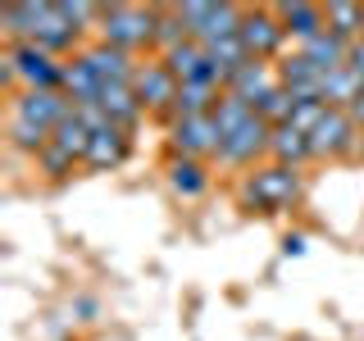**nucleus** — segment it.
Segmentation results:
<instances>
[{
    "label": "nucleus",
    "mask_w": 364,
    "mask_h": 341,
    "mask_svg": "<svg viewBox=\"0 0 364 341\" xmlns=\"http://www.w3.org/2000/svg\"><path fill=\"white\" fill-rule=\"evenodd\" d=\"M68 114H73V100L64 91H14L9 96V119H23V123L46 128V132H55Z\"/></svg>",
    "instance_id": "10"
},
{
    "label": "nucleus",
    "mask_w": 364,
    "mask_h": 341,
    "mask_svg": "<svg viewBox=\"0 0 364 341\" xmlns=\"http://www.w3.org/2000/svg\"><path fill=\"white\" fill-rule=\"evenodd\" d=\"M364 151V128L350 109H328L310 132V155L318 164H337V159H355Z\"/></svg>",
    "instance_id": "6"
},
{
    "label": "nucleus",
    "mask_w": 364,
    "mask_h": 341,
    "mask_svg": "<svg viewBox=\"0 0 364 341\" xmlns=\"http://www.w3.org/2000/svg\"><path fill=\"white\" fill-rule=\"evenodd\" d=\"M214 173L219 168L210 159H164V182L178 200H200L214 187Z\"/></svg>",
    "instance_id": "12"
},
{
    "label": "nucleus",
    "mask_w": 364,
    "mask_h": 341,
    "mask_svg": "<svg viewBox=\"0 0 364 341\" xmlns=\"http://www.w3.org/2000/svg\"><path fill=\"white\" fill-rule=\"evenodd\" d=\"M155 14H159V5L109 0V5H100L96 41H105V45H114V50H123V55H132V60H146V55H155Z\"/></svg>",
    "instance_id": "3"
},
{
    "label": "nucleus",
    "mask_w": 364,
    "mask_h": 341,
    "mask_svg": "<svg viewBox=\"0 0 364 341\" xmlns=\"http://www.w3.org/2000/svg\"><path fill=\"white\" fill-rule=\"evenodd\" d=\"M273 87H282V82H278V64H264V60H246V64L237 68L232 77H228V87H223V91H232V96H242L246 105H259V100H264Z\"/></svg>",
    "instance_id": "17"
},
{
    "label": "nucleus",
    "mask_w": 364,
    "mask_h": 341,
    "mask_svg": "<svg viewBox=\"0 0 364 341\" xmlns=\"http://www.w3.org/2000/svg\"><path fill=\"white\" fill-rule=\"evenodd\" d=\"M132 91H136V100L146 105V114L151 119H173V100H178V77L164 68V60L159 55H146L141 64H136V73H132Z\"/></svg>",
    "instance_id": "9"
},
{
    "label": "nucleus",
    "mask_w": 364,
    "mask_h": 341,
    "mask_svg": "<svg viewBox=\"0 0 364 341\" xmlns=\"http://www.w3.org/2000/svg\"><path fill=\"white\" fill-rule=\"evenodd\" d=\"M360 41H364V37H360Z\"/></svg>",
    "instance_id": "32"
},
{
    "label": "nucleus",
    "mask_w": 364,
    "mask_h": 341,
    "mask_svg": "<svg viewBox=\"0 0 364 341\" xmlns=\"http://www.w3.org/2000/svg\"><path fill=\"white\" fill-rule=\"evenodd\" d=\"M350 114H355V123H360V128H364V96L355 100V105H350Z\"/></svg>",
    "instance_id": "31"
},
{
    "label": "nucleus",
    "mask_w": 364,
    "mask_h": 341,
    "mask_svg": "<svg viewBox=\"0 0 364 341\" xmlns=\"http://www.w3.org/2000/svg\"><path fill=\"white\" fill-rule=\"evenodd\" d=\"M128 159H132V132H123V128H114V123H105V128L91 132L82 173H114V168H123Z\"/></svg>",
    "instance_id": "11"
},
{
    "label": "nucleus",
    "mask_w": 364,
    "mask_h": 341,
    "mask_svg": "<svg viewBox=\"0 0 364 341\" xmlns=\"http://www.w3.org/2000/svg\"><path fill=\"white\" fill-rule=\"evenodd\" d=\"M323 114H328V105H323V100H296V109H291V128H301V132H314L318 128V119H323Z\"/></svg>",
    "instance_id": "28"
},
{
    "label": "nucleus",
    "mask_w": 364,
    "mask_h": 341,
    "mask_svg": "<svg viewBox=\"0 0 364 341\" xmlns=\"http://www.w3.org/2000/svg\"><path fill=\"white\" fill-rule=\"evenodd\" d=\"M269 136H273V128L259 114H250V119L242 123L237 132H228L223 141H219V155H214V168H223V173H250L255 164H264L269 159Z\"/></svg>",
    "instance_id": "5"
},
{
    "label": "nucleus",
    "mask_w": 364,
    "mask_h": 341,
    "mask_svg": "<svg viewBox=\"0 0 364 341\" xmlns=\"http://www.w3.org/2000/svg\"><path fill=\"white\" fill-rule=\"evenodd\" d=\"M82 60L91 64V73H96L100 82H132L136 64H141V60H132V55L114 50V45H105V41H87Z\"/></svg>",
    "instance_id": "18"
},
{
    "label": "nucleus",
    "mask_w": 364,
    "mask_h": 341,
    "mask_svg": "<svg viewBox=\"0 0 364 341\" xmlns=\"http://www.w3.org/2000/svg\"><path fill=\"white\" fill-rule=\"evenodd\" d=\"M0 32H5V45L32 41L60 60H73L87 50V37L64 18L60 0H9V5H0Z\"/></svg>",
    "instance_id": "1"
},
{
    "label": "nucleus",
    "mask_w": 364,
    "mask_h": 341,
    "mask_svg": "<svg viewBox=\"0 0 364 341\" xmlns=\"http://www.w3.org/2000/svg\"><path fill=\"white\" fill-rule=\"evenodd\" d=\"M187 37H191V32H187V23H182L178 5H159V14H155V55L178 50Z\"/></svg>",
    "instance_id": "25"
},
{
    "label": "nucleus",
    "mask_w": 364,
    "mask_h": 341,
    "mask_svg": "<svg viewBox=\"0 0 364 341\" xmlns=\"http://www.w3.org/2000/svg\"><path fill=\"white\" fill-rule=\"evenodd\" d=\"M305 246H310V242H305V237L301 232H287V237H282V255H305Z\"/></svg>",
    "instance_id": "29"
},
{
    "label": "nucleus",
    "mask_w": 364,
    "mask_h": 341,
    "mask_svg": "<svg viewBox=\"0 0 364 341\" xmlns=\"http://www.w3.org/2000/svg\"><path fill=\"white\" fill-rule=\"evenodd\" d=\"M164 151L168 159H210L214 164V155H219V123H214V114L164 123Z\"/></svg>",
    "instance_id": "8"
},
{
    "label": "nucleus",
    "mask_w": 364,
    "mask_h": 341,
    "mask_svg": "<svg viewBox=\"0 0 364 341\" xmlns=\"http://www.w3.org/2000/svg\"><path fill=\"white\" fill-rule=\"evenodd\" d=\"M323 18H328V32H337L341 41H360L364 37V5L360 0H328Z\"/></svg>",
    "instance_id": "23"
},
{
    "label": "nucleus",
    "mask_w": 364,
    "mask_h": 341,
    "mask_svg": "<svg viewBox=\"0 0 364 341\" xmlns=\"http://www.w3.org/2000/svg\"><path fill=\"white\" fill-rule=\"evenodd\" d=\"M296 50L305 55V60H314L323 73H337V68H346V55H350V41H341L337 32H318L314 41L296 45Z\"/></svg>",
    "instance_id": "22"
},
{
    "label": "nucleus",
    "mask_w": 364,
    "mask_h": 341,
    "mask_svg": "<svg viewBox=\"0 0 364 341\" xmlns=\"http://www.w3.org/2000/svg\"><path fill=\"white\" fill-rule=\"evenodd\" d=\"M305 168H291V164H255L250 173H242L232 182V196L246 214H259V219H282V214L301 210L305 200Z\"/></svg>",
    "instance_id": "2"
},
{
    "label": "nucleus",
    "mask_w": 364,
    "mask_h": 341,
    "mask_svg": "<svg viewBox=\"0 0 364 341\" xmlns=\"http://www.w3.org/2000/svg\"><path fill=\"white\" fill-rule=\"evenodd\" d=\"M32 164H37V173L46 178V182H50V187H60V182H68V178H73V173H82V159H77V155H68V151H60V146H46V151L37 155V159H32Z\"/></svg>",
    "instance_id": "24"
},
{
    "label": "nucleus",
    "mask_w": 364,
    "mask_h": 341,
    "mask_svg": "<svg viewBox=\"0 0 364 341\" xmlns=\"http://www.w3.org/2000/svg\"><path fill=\"white\" fill-rule=\"evenodd\" d=\"M282 18V28H287L291 45H305L314 41L318 32H328V18H323V5H314V0H282V5H273Z\"/></svg>",
    "instance_id": "15"
},
{
    "label": "nucleus",
    "mask_w": 364,
    "mask_h": 341,
    "mask_svg": "<svg viewBox=\"0 0 364 341\" xmlns=\"http://www.w3.org/2000/svg\"><path fill=\"white\" fill-rule=\"evenodd\" d=\"M223 100V82L214 77H200V82H182L178 100H173V119H200V114H214V105ZM168 119V123H173Z\"/></svg>",
    "instance_id": "19"
},
{
    "label": "nucleus",
    "mask_w": 364,
    "mask_h": 341,
    "mask_svg": "<svg viewBox=\"0 0 364 341\" xmlns=\"http://www.w3.org/2000/svg\"><path fill=\"white\" fill-rule=\"evenodd\" d=\"M50 141L60 146V151H68V155H77V159H87V146H91V123L82 119V114H68V119L60 123V128L50 132Z\"/></svg>",
    "instance_id": "26"
},
{
    "label": "nucleus",
    "mask_w": 364,
    "mask_h": 341,
    "mask_svg": "<svg viewBox=\"0 0 364 341\" xmlns=\"http://www.w3.org/2000/svg\"><path fill=\"white\" fill-rule=\"evenodd\" d=\"M0 73H5L9 96L14 91H64V60L32 41H9Z\"/></svg>",
    "instance_id": "4"
},
{
    "label": "nucleus",
    "mask_w": 364,
    "mask_h": 341,
    "mask_svg": "<svg viewBox=\"0 0 364 341\" xmlns=\"http://www.w3.org/2000/svg\"><path fill=\"white\" fill-rule=\"evenodd\" d=\"M237 37H242L250 60H264V64H278L282 55L291 50V37H287V28H282V18H278L273 5H246Z\"/></svg>",
    "instance_id": "7"
},
{
    "label": "nucleus",
    "mask_w": 364,
    "mask_h": 341,
    "mask_svg": "<svg viewBox=\"0 0 364 341\" xmlns=\"http://www.w3.org/2000/svg\"><path fill=\"white\" fill-rule=\"evenodd\" d=\"M159 60H164V68L178 77V87L182 82H200V77H214V82H219V73H214V64H210V50H205V41H196V37H187L178 50L159 55Z\"/></svg>",
    "instance_id": "16"
},
{
    "label": "nucleus",
    "mask_w": 364,
    "mask_h": 341,
    "mask_svg": "<svg viewBox=\"0 0 364 341\" xmlns=\"http://www.w3.org/2000/svg\"><path fill=\"white\" fill-rule=\"evenodd\" d=\"M100 109H105V119L114 123V128H123V132H132L136 136V128H141L151 114H146V105L136 100V91H132V82H105L100 87V100H96Z\"/></svg>",
    "instance_id": "13"
},
{
    "label": "nucleus",
    "mask_w": 364,
    "mask_h": 341,
    "mask_svg": "<svg viewBox=\"0 0 364 341\" xmlns=\"http://www.w3.org/2000/svg\"><path fill=\"white\" fill-rule=\"evenodd\" d=\"M291 109H296V96H291L287 87H273L269 96H264V100L255 105V114H259V119L269 123V128H282V123L291 119Z\"/></svg>",
    "instance_id": "27"
},
{
    "label": "nucleus",
    "mask_w": 364,
    "mask_h": 341,
    "mask_svg": "<svg viewBox=\"0 0 364 341\" xmlns=\"http://www.w3.org/2000/svg\"><path fill=\"white\" fill-rule=\"evenodd\" d=\"M269 159L273 164H291V168H305L310 164V132L291 128V123H282V128H273L269 136Z\"/></svg>",
    "instance_id": "20"
},
{
    "label": "nucleus",
    "mask_w": 364,
    "mask_h": 341,
    "mask_svg": "<svg viewBox=\"0 0 364 341\" xmlns=\"http://www.w3.org/2000/svg\"><path fill=\"white\" fill-rule=\"evenodd\" d=\"M323 77H328L323 68H318L314 60H305V55L296 50V45H291V50L278 60V82L287 87L296 100H310V96L318 100V87H323Z\"/></svg>",
    "instance_id": "14"
},
{
    "label": "nucleus",
    "mask_w": 364,
    "mask_h": 341,
    "mask_svg": "<svg viewBox=\"0 0 364 341\" xmlns=\"http://www.w3.org/2000/svg\"><path fill=\"white\" fill-rule=\"evenodd\" d=\"M346 68L364 77V41H350V55H346Z\"/></svg>",
    "instance_id": "30"
},
{
    "label": "nucleus",
    "mask_w": 364,
    "mask_h": 341,
    "mask_svg": "<svg viewBox=\"0 0 364 341\" xmlns=\"http://www.w3.org/2000/svg\"><path fill=\"white\" fill-rule=\"evenodd\" d=\"M100 87H105V82L91 73V64L82 60V55L64 60V96L73 100L77 109H82V105H96V100H100Z\"/></svg>",
    "instance_id": "21"
}]
</instances>
